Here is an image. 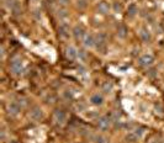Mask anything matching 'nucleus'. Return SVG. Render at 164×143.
I'll return each mask as SVG.
<instances>
[{
    "label": "nucleus",
    "mask_w": 164,
    "mask_h": 143,
    "mask_svg": "<svg viewBox=\"0 0 164 143\" xmlns=\"http://www.w3.org/2000/svg\"><path fill=\"white\" fill-rule=\"evenodd\" d=\"M73 35H74L77 41H80L82 38L85 37V31H84V28L82 26H75L73 28Z\"/></svg>",
    "instance_id": "nucleus-7"
},
{
    "label": "nucleus",
    "mask_w": 164,
    "mask_h": 143,
    "mask_svg": "<svg viewBox=\"0 0 164 143\" xmlns=\"http://www.w3.org/2000/svg\"><path fill=\"white\" fill-rule=\"evenodd\" d=\"M30 116H31V119H32V120H35V121H40V120H42V119H43V111H42V109H41V107L35 106L34 109H32V110L30 111Z\"/></svg>",
    "instance_id": "nucleus-1"
},
{
    "label": "nucleus",
    "mask_w": 164,
    "mask_h": 143,
    "mask_svg": "<svg viewBox=\"0 0 164 143\" xmlns=\"http://www.w3.org/2000/svg\"><path fill=\"white\" fill-rule=\"evenodd\" d=\"M138 63L142 67H149V66L153 64V57L149 55V54H144V55H142L141 58L138 59Z\"/></svg>",
    "instance_id": "nucleus-2"
},
{
    "label": "nucleus",
    "mask_w": 164,
    "mask_h": 143,
    "mask_svg": "<svg viewBox=\"0 0 164 143\" xmlns=\"http://www.w3.org/2000/svg\"><path fill=\"white\" fill-rule=\"evenodd\" d=\"M117 35H118V37L125 38V37H126V35H127V27H126V26H123V25L118 26V28H117Z\"/></svg>",
    "instance_id": "nucleus-14"
},
{
    "label": "nucleus",
    "mask_w": 164,
    "mask_h": 143,
    "mask_svg": "<svg viewBox=\"0 0 164 143\" xmlns=\"http://www.w3.org/2000/svg\"><path fill=\"white\" fill-rule=\"evenodd\" d=\"M95 142L96 143H108V139L105 137H103V136H97L95 138Z\"/></svg>",
    "instance_id": "nucleus-20"
},
{
    "label": "nucleus",
    "mask_w": 164,
    "mask_h": 143,
    "mask_svg": "<svg viewBox=\"0 0 164 143\" xmlns=\"http://www.w3.org/2000/svg\"><path fill=\"white\" fill-rule=\"evenodd\" d=\"M11 70L14 74L19 75L21 73V62L20 61H14L11 62Z\"/></svg>",
    "instance_id": "nucleus-13"
},
{
    "label": "nucleus",
    "mask_w": 164,
    "mask_h": 143,
    "mask_svg": "<svg viewBox=\"0 0 164 143\" xmlns=\"http://www.w3.org/2000/svg\"><path fill=\"white\" fill-rule=\"evenodd\" d=\"M110 126V119L109 116H103L99 119V121H97V127H99L101 131H106Z\"/></svg>",
    "instance_id": "nucleus-4"
},
{
    "label": "nucleus",
    "mask_w": 164,
    "mask_h": 143,
    "mask_svg": "<svg viewBox=\"0 0 164 143\" xmlns=\"http://www.w3.org/2000/svg\"><path fill=\"white\" fill-rule=\"evenodd\" d=\"M86 6H88L86 0H78L77 2V8L79 10H84V9H86Z\"/></svg>",
    "instance_id": "nucleus-18"
},
{
    "label": "nucleus",
    "mask_w": 164,
    "mask_h": 143,
    "mask_svg": "<svg viewBox=\"0 0 164 143\" xmlns=\"http://www.w3.org/2000/svg\"><path fill=\"white\" fill-rule=\"evenodd\" d=\"M58 32H59V37L63 38V40H67L69 37V26L65 25V23H62L58 28Z\"/></svg>",
    "instance_id": "nucleus-3"
},
{
    "label": "nucleus",
    "mask_w": 164,
    "mask_h": 143,
    "mask_svg": "<svg viewBox=\"0 0 164 143\" xmlns=\"http://www.w3.org/2000/svg\"><path fill=\"white\" fill-rule=\"evenodd\" d=\"M10 143H15V142H14V141H11V142H10Z\"/></svg>",
    "instance_id": "nucleus-27"
},
{
    "label": "nucleus",
    "mask_w": 164,
    "mask_h": 143,
    "mask_svg": "<svg viewBox=\"0 0 164 143\" xmlns=\"http://www.w3.org/2000/svg\"><path fill=\"white\" fill-rule=\"evenodd\" d=\"M84 46L86 48H91L95 46V38L93 35H85L84 37Z\"/></svg>",
    "instance_id": "nucleus-10"
},
{
    "label": "nucleus",
    "mask_w": 164,
    "mask_h": 143,
    "mask_svg": "<svg viewBox=\"0 0 164 143\" xmlns=\"http://www.w3.org/2000/svg\"><path fill=\"white\" fill-rule=\"evenodd\" d=\"M97 10L101 14H108L110 11V4L108 2H105V0H101V2L97 4Z\"/></svg>",
    "instance_id": "nucleus-9"
},
{
    "label": "nucleus",
    "mask_w": 164,
    "mask_h": 143,
    "mask_svg": "<svg viewBox=\"0 0 164 143\" xmlns=\"http://www.w3.org/2000/svg\"><path fill=\"white\" fill-rule=\"evenodd\" d=\"M20 111H21V106L17 102H11L9 105V107H8V112L10 113L11 116H17L20 113Z\"/></svg>",
    "instance_id": "nucleus-5"
},
{
    "label": "nucleus",
    "mask_w": 164,
    "mask_h": 143,
    "mask_svg": "<svg viewBox=\"0 0 164 143\" xmlns=\"http://www.w3.org/2000/svg\"><path fill=\"white\" fill-rule=\"evenodd\" d=\"M114 9H115V11H120V10L122 9V6H121V4L115 3V4H114Z\"/></svg>",
    "instance_id": "nucleus-24"
},
{
    "label": "nucleus",
    "mask_w": 164,
    "mask_h": 143,
    "mask_svg": "<svg viewBox=\"0 0 164 143\" xmlns=\"http://www.w3.org/2000/svg\"><path fill=\"white\" fill-rule=\"evenodd\" d=\"M137 13H138V10H137L136 5H131V6L128 8V13H127V15H128L129 17H133Z\"/></svg>",
    "instance_id": "nucleus-17"
},
{
    "label": "nucleus",
    "mask_w": 164,
    "mask_h": 143,
    "mask_svg": "<svg viewBox=\"0 0 164 143\" xmlns=\"http://www.w3.org/2000/svg\"><path fill=\"white\" fill-rule=\"evenodd\" d=\"M65 117H67V115H65V112H64L63 110H56V111H54V120L57 121L58 125L64 123Z\"/></svg>",
    "instance_id": "nucleus-6"
},
{
    "label": "nucleus",
    "mask_w": 164,
    "mask_h": 143,
    "mask_svg": "<svg viewBox=\"0 0 164 143\" xmlns=\"http://www.w3.org/2000/svg\"><path fill=\"white\" fill-rule=\"evenodd\" d=\"M111 89H112V85H111L110 83H105V84H104V87H103V91H104V93H110Z\"/></svg>",
    "instance_id": "nucleus-19"
},
{
    "label": "nucleus",
    "mask_w": 164,
    "mask_h": 143,
    "mask_svg": "<svg viewBox=\"0 0 164 143\" xmlns=\"http://www.w3.org/2000/svg\"><path fill=\"white\" fill-rule=\"evenodd\" d=\"M54 100H56V98H54L53 95H49V96L47 98V102H51V104H52V102H54Z\"/></svg>",
    "instance_id": "nucleus-25"
},
{
    "label": "nucleus",
    "mask_w": 164,
    "mask_h": 143,
    "mask_svg": "<svg viewBox=\"0 0 164 143\" xmlns=\"http://www.w3.org/2000/svg\"><path fill=\"white\" fill-rule=\"evenodd\" d=\"M65 55H67V58L69 61H74L78 57V52H77V49L74 47L71 46V47H68L67 49H65Z\"/></svg>",
    "instance_id": "nucleus-8"
},
{
    "label": "nucleus",
    "mask_w": 164,
    "mask_h": 143,
    "mask_svg": "<svg viewBox=\"0 0 164 143\" xmlns=\"http://www.w3.org/2000/svg\"><path fill=\"white\" fill-rule=\"evenodd\" d=\"M64 96L67 98V99H72V93H69V90L64 91Z\"/></svg>",
    "instance_id": "nucleus-26"
},
{
    "label": "nucleus",
    "mask_w": 164,
    "mask_h": 143,
    "mask_svg": "<svg viewBox=\"0 0 164 143\" xmlns=\"http://www.w3.org/2000/svg\"><path fill=\"white\" fill-rule=\"evenodd\" d=\"M126 139H127V142H129V143H135V142L138 141V136H137L135 132H132V133H128V134L126 136Z\"/></svg>",
    "instance_id": "nucleus-15"
},
{
    "label": "nucleus",
    "mask_w": 164,
    "mask_h": 143,
    "mask_svg": "<svg viewBox=\"0 0 164 143\" xmlns=\"http://www.w3.org/2000/svg\"><path fill=\"white\" fill-rule=\"evenodd\" d=\"M69 16V13L67 11V9H59L58 10V17L60 19V20H63V19H65V17H68Z\"/></svg>",
    "instance_id": "nucleus-16"
},
{
    "label": "nucleus",
    "mask_w": 164,
    "mask_h": 143,
    "mask_svg": "<svg viewBox=\"0 0 164 143\" xmlns=\"http://www.w3.org/2000/svg\"><path fill=\"white\" fill-rule=\"evenodd\" d=\"M90 102H91L93 105L100 106V105H103L104 99H103V96H101V95H99V94H94V95L90 98Z\"/></svg>",
    "instance_id": "nucleus-11"
},
{
    "label": "nucleus",
    "mask_w": 164,
    "mask_h": 143,
    "mask_svg": "<svg viewBox=\"0 0 164 143\" xmlns=\"http://www.w3.org/2000/svg\"><path fill=\"white\" fill-rule=\"evenodd\" d=\"M144 130H146L144 127H141V128H138V130H136V132H135V133H136V134L138 136V138H141V137H142V134H143V132H144Z\"/></svg>",
    "instance_id": "nucleus-21"
},
{
    "label": "nucleus",
    "mask_w": 164,
    "mask_h": 143,
    "mask_svg": "<svg viewBox=\"0 0 164 143\" xmlns=\"http://www.w3.org/2000/svg\"><path fill=\"white\" fill-rule=\"evenodd\" d=\"M78 57H79L82 61H84V59H85V57H86V54H85L84 51H79V52H78Z\"/></svg>",
    "instance_id": "nucleus-23"
},
{
    "label": "nucleus",
    "mask_w": 164,
    "mask_h": 143,
    "mask_svg": "<svg viewBox=\"0 0 164 143\" xmlns=\"http://www.w3.org/2000/svg\"><path fill=\"white\" fill-rule=\"evenodd\" d=\"M57 2H58V4L60 5V6H67L68 4H69V0H57Z\"/></svg>",
    "instance_id": "nucleus-22"
},
{
    "label": "nucleus",
    "mask_w": 164,
    "mask_h": 143,
    "mask_svg": "<svg viewBox=\"0 0 164 143\" xmlns=\"http://www.w3.org/2000/svg\"><path fill=\"white\" fill-rule=\"evenodd\" d=\"M140 38L143 42H149L151 41V34H149V31L146 30V28H141V30H140Z\"/></svg>",
    "instance_id": "nucleus-12"
}]
</instances>
